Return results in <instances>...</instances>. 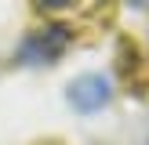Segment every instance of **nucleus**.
Instances as JSON below:
<instances>
[{
  "label": "nucleus",
  "mask_w": 149,
  "mask_h": 145,
  "mask_svg": "<svg viewBox=\"0 0 149 145\" xmlns=\"http://www.w3.org/2000/svg\"><path fill=\"white\" fill-rule=\"evenodd\" d=\"M65 44H69V29H65V26L36 29V33L26 36V44H22V62H29V65L55 62V58L65 51Z\"/></svg>",
  "instance_id": "2"
},
{
  "label": "nucleus",
  "mask_w": 149,
  "mask_h": 145,
  "mask_svg": "<svg viewBox=\"0 0 149 145\" xmlns=\"http://www.w3.org/2000/svg\"><path fill=\"white\" fill-rule=\"evenodd\" d=\"M109 98H113V84L102 72H84L69 84V105L77 113H98L102 105H109Z\"/></svg>",
  "instance_id": "1"
}]
</instances>
